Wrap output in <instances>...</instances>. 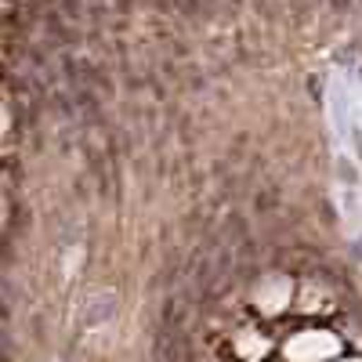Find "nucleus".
Masks as SVG:
<instances>
[{
  "label": "nucleus",
  "instance_id": "nucleus-1",
  "mask_svg": "<svg viewBox=\"0 0 362 362\" xmlns=\"http://www.w3.org/2000/svg\"><path fill=\"white\" fill-rule=\"evenodd\" d=\"M334 351H337V341L326 337V334H300V337L286 348V355H290L293 362H315V358L334 355Z\"/></svg>",
  "mask_w": 362,
  "mask_h": 362
},
{
  "label": "nucleus",
  "instance_id": "nucleus-2",
  "mask_svg": "<svg viewBox=\"0 0 362 362\" xmlns=\"http://www.w3.org/2000/svg\"><path fill=\"white\" fill-rule=\"evenodd\" d=\"M283 293H286V290H283V283L268 286V290H264V308H268V312H276V308H279V300H283Z\"/></svg>",
  "mask_w": 362,
  "mask_h": 362
}]
</instances>
